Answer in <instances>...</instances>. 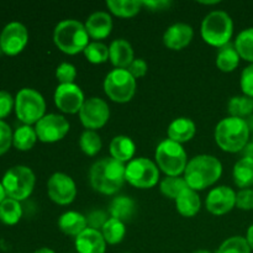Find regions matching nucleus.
<instances>
[{"label": "nucleus", "mask_w": 253, "mask_h": 253, "mask_svg": "<svg viewBox=\"0 0 253 253\" xmlns=\"http://www.w3.org/2000/svg\"><path fill=\"white\" fill-rule=\"evenodd\" d=\"M246 240H247V242H249V245H250V247H251V250L253 251V224L249 227V230H247Z\"/></svg>", "instance_id": "46"}, {"label": "nucleus", "mask_w": 253, "mask_h": 253, "mask_svg": "<svg viewBox=\"0 0 253 253\" xmlns=\"http://www.w3.org/2000/svg\"><path fill=\"white\" fill-rule=\"evenodd\" d=\"M250 125L245 119L229 116L215 128V141L222 151L236 153L244 150L250 140Z\"/></svg>", "instance_id": "3"}, {"label": "nucleus", "mask_w": 253, "mask_h": 253, "mask_svg": "<svg viewBox=\"0 0 253 253\" xmlns=\"http://www.w3.org/2000/svg\"><path fill=\"white\" fill-rule=\"evenodd\" d=\"M109 116H110V109H109L108 103L101 98H95V96L86 99L79 111L82 124L88 130L93 131L103 127L108 123Z\"/></svg>", "instance_id": "11"}, {"label": "nucleus", "mask_w": 253, "mask_h": 253, "mask_svg": "<svg viewBox=\"0 0 253 253\" xmlns=\"http://www.w3.org/2000/svg\"><path fill=\"white\" fill-rule=\"evenodd\" d=\"M37 133L30 125H22L16 128L12 137V143L19 151H29L35 146L37 141Z\"/></svg>", "instance_id": "30"}, {"label": "nucleus", "mask_w": 253, "mask_h": 253, "mask_svg": "<svg viewBox=\"0 0 253 253\" xmlns=\"http://www.w3.org/2000/svg\"><path fill=\"white\" fill-rule=\"evenodd\" d=\"M29 32L21 22H10L0 34V49L7 56H16L26 47Z\"/></svg>", "instance_id": "13"}, {"label": "nucleus", "mask_w": 253, "mask_h": 253, "mask_svg": "<svg viewBox=\"0 0 253 253\" xmlns=\"http://www.w3.org/2000/svg\"><path fill=\"white\" fill-rule=\"evenodd\" d=\"M148 66L146 63V61H143L142 58L133 59L132 63L130 64V67L127 68V71L130 72L131 76L135 79L141 78V77H145L146 73H147Z\"/></svg>", "instance_id": "44"}, {"label": "nucleus", "mask_w": 253, "mask_h": 253, "mask_svg": "<svg viewBox=\"0 0 253 253\" xmlns=\"http://www.w3.org/2000/svg\"><path fill=\"white\" fill-rule=\"evenodd\" d=\"M79 146L82 151L88 156H95L101 150V138L95 131L85 130L79 138Z\"/></svg>", "instance_id": "35"}, {"label": "nucleus", "mask_w": 253, "mask_h": 253, "mask_svg": "<svg viewBox=\"0 0 253 253\" xmlns=\"http://www.w3.org/2000/svg\"><path fill=\"white\" fill-rule=\"evenodd\" d=\"M188 184L185 182L184 178L182 177H167L161 182L160 189L162 192L163 195L170 198V199H177L178 195L183 192L184 189H187Z\"/></svg>", "instance_id": "34"}, {"label": "nucleus", "mask_w": 253, "mask_h": 253, "mask_svg": "<svg viewBox=\"0 0 253 253\" xmlns=\"http://www.w3.org/2000/svg\"><path fill=\"white\" fill-rule=\"evenodd\" d=\"M187 152L180 143L163 140L156 148V161L158 168L169 177H179L188 165Z\"/></svg>", "instance_id": "6"}, {"label": "nucleus", "mask_w": 253, "mask_h": 253, "mask_svg": "<svg viewBox=\"0 0 253 253\" xmlns=\"http://www.w3.org/2000/svg\"><path fill=\"white\" fill-rule=\"evenodd\" d=\"M109 59L116 68L127 69L135 59L130 42L124 39H118L111 42L109 46Z\"/></svg>", "instance_id": "20"}, {"label": "nucleus", "mask_w": 253, "mask_h": 253, "mask_svg": "<svg viewBox=\"0 0 253 253\" xmlns=\"http://www.w3.org/2000/svg\"><path fill=\"white\" fill-rule=\"evenodd\" d=\"M252 146H253V137H252Z\"/></svg>", "instance_id": "50"}, {"label": "nucleus", "mask_w": 253, "mask_h": 253, "mask_svg": "<svg viewBox=\"0 0 253 253\" xmlns=\"http://www.w3.org/2000/svg\"><path fill=\"white\" fill-rule=\"evenodd\" d=\"M236 207L241 210H253V190L241 189L236 193Z\"/></svg>", "instance_id": "41"}, {"label": "nucleus", "mask_w": 253, "mask_h": 253, "mask_svg": "<svg viewBox=\"0 0 253 253\" xmlns=\"http://www.w3.org/2000/svg\"><path fill=\"white\" fill-rule=\"evenodd\" d=\"M12 131L10 126L5 121L0 120V156L9 151L10 146L12 145Z\"/></svg>", "instance_id": "40"}, {"label": "nucleus", "mask_w": 253, "mask_h": 253, "mask_svg": "<svg viewBox=\"0 0 253 253\" xmlns=\"http://www.w3.org/2000/svg\"><path fill=\"white\" fill-rule=\"evenodd\" d=\"M252 250L246 237L232 236L220 245L216 253H251Z\"/></svg>", "instance_id": "37"}, {"label": "nucleus", "mask_w": 253, "mask_h": 253, "mask_svg": "<svg viewBox=\"0 0 253 253\" xmlns=\"http://www.w3.org/2000/svg\"><path fill=\"white\" fill-rule=\"evenodd\" d=\"M53 41L62 52L67 54H77L84 52L89 44V35L85 25L77 20H63L56 26Z\"/></svg>", "instance_id": "4"}, {"label": "nucleus", "mask_w": 253, "mask_h": 253, "mask_svg": "<svg viewBox=\"0 0 253 253\" xmlns=\"http://www.w3.org/2000/svg\"><path fill=\"white\" fill-rule=\"evenodd\" d=\"M136 146L135 142L128 136H116L110 142V155L114 160L121 163L130 162L132 161L135 155Z\"/></svg>", "instance_id": "24"}, {"label": "nucleus", "mask_w": 253, "mask_h": 253, "mask_svg": "<svg viewBox=\"0 0 253 253\" xmlns=\"http://www.w3.org/2000/svg\"><path fill=\"white\" fill-rule=\"evenodd\" d=\"M16 116L24 125L37 124L44 116L46 101L41 93L31 88H24L16 94L15 98Z\"/></svg>", "instance_id": "8"}, {"label": "nucleus", "mask_w": 253, "mask_h": 253, "mask_svg": "<svg viewBox=\"0 0 253 253\" xmlns=\"http://www.w3.org/2000/svg\"><path fill=\"white\" fill-rule=\"evenodd\" d=\"M22 216V208L20 202L6 198L0 204V220L5 225H15L20 221Z\"/></svg>", "instance_id": "31"}, {"label": "nucleus", "mask_w": 253, "mask_h": 253, "mask_svg": "<svg viewBox=\"0 0 253 253\" xmlns=\"http://www.w3.org/2000/svg\"><path fill=\"white\" fill-rule=\"evenodd\" d=\"M56 77L61 84L74 83V79L77 77L76 67L72 63H68V62H63V63L57 67Z\"/></svg>", "instance_id": "38"}, {"label": "nucleus", "mask_w": 253, "mask_h": 253, "mask_svg": "<svg viewBox=\"0 0 253 253\" xmlns=\"http://www.w3.org/2000/svg\"><path fill=\"white\" fill-rule=\"evenodd\" d=\"M240 85H241L244 95H247L253 99V63L247 66L242 71L241 78H240Z\"/></svg>", "instance_id": "39"}, {"label": "nucleus", "mask_w": 253, "mask_h": 253, "mask_svg": "<svg viewBox=\"0 0 253 253\" xmlns=\"http://www.w3.org/2000/svg\"><path fill=\"white\" fill-rule=\"evenodd\" d=\"M86 221H88V225L90 229L99 230L103 229L104 224L108 221V217H106L105 212L100 211V210H96V211L90 212V214L86 216Z\"/></svg>", "instance_id": "43"}, {"label": "nucleus", "mask_w": 253, "mask_h": 253, "mask_svg": "<svg viewBox=\"0 0 253 253\" xmlns=\"http://www.w3.org/2000/svg\"><path fill=\"white\" fill-rule=\"evenodd\" d=\"M106 5L113 14L120 17H132L140 12L143 6L138 0H108Z\"/></svg>", "instance_id": "28"}, {"label": "nucleus", "mask_w": 253, "mask_h": 253, "mask_svg": "<svg viewBox=\"0 0 253 253\" xmlns=\"http://www.w3.org/2000/svg\"><path fill=\"white\" fill-rule=\"evenodd\" d=\"M200 31L207 43L220 48L231 40L234 35V21L226 11L215 10L204 17Z\"/></svg>", "instance_id": "5"}, {"label": "nucleus", "mask_w": 253, "mask_h": 253, "mask_svg": "<svg viewBox=\"0 0 253 253\" xmlns=\"http://www.w3.org/2000/svg\"><path fill=\"white\" fill-rule=\"evenodd\" d=\"M125 170V163L119 162L113 157L103 158L90 168L89 178L91 187L101 194H115L126 180Z\"/></svg>", "instance_id": "1"}, {"label": "nucleus", "mask_w": 253, "mask_h": 253, "mask_svg": "<svg viewBox=\"0 0 253 253\" xmlns=\"http://www.w3.org/2000/svg\"><path fill=\"white\" fill-rule=\"evenodd\" d=\"M125 178L131 185L141 189L152 188L160 179V170L155 162L148 158H136L126 166Z\"/></svg>", "instance_id": "10"}, {"label": "nucleus", "mask_w": 253, "mask_h": 253, "mask_svg": "<svg viewBox=\"0 0 253 253\" xmlns=\"http://www.w3.org/2000/svg\"><path fill=\"white\" fill-rule=\"evenodd\" d=\"M34 253H56V252H54L53 250L48 249V247H43V249L37 250V251H35Z\"/></svg>", "instance_id": "48"}, {"label": "nucleus", "mask_w": 253, "mask_h": 253, "mask_svg": "<svg viewBox=\"0 0 253 253\" xmlns=\"http://www.w3.org/2000/svg\"><path fill=\"white\" fill-rule=\"evenodd\" d=\"M230 116L244 119L253 113V99L247 95H236L227 104Z\"/></svg>", "instance_id": "33"}, {"label": "nucleus", "mask_w": 253, "mask_h": 253, "mask_svg": "<svg viewBox=\"0 0 253 253\" xmlns=\"http://www.w3.org/2000/svg\"><path fill=\"white\" fill-rule=\"evenodd\" d=\"M76 249L78 253H105L106 241L99 230L86 227L76 237Z\"/></svg>", "instance_id": "18"}, {"label": "nucleus", "mask_w": 253, "mask_h": 253, "mask_svg": "<svg viewBox=\"0 0 253 253\" xmlns=\"http://www.w3.org/2000/svg\"><path fill=\"white\" fill-rule=\"evenodd\" d=\"M240 59H241V57H240L239 52L235 47V43L229 42L225 46L220 47L219 51H217L216 66L221 72L229 73V72L235 71L239 67Z\"/></svg>", "instance_id": "26"}, {"label": "nucleus", "mask_w": 253, "mask_h": 253, "mask_svg": "<svg viewBox=\"0 0 253 253\" xmlns=\"http://www.w3.org/2000/svg\"><path fill=\"white\" fill-rule=\"evenodd\" d=\"M109 211L114 219H118L123 222L128 221L135 214V202L131 198L121 195L111 202Z\"/></svg>", "instance_id": "27"}, {"label": "nucleus", "mask_w": 253, "mask_h": 253, "mask_svg": "<svg viewBox=\"0 0 253 253\" xmlns=\"http://www.w3.org/2000/svg\"><path fill=\"white\" fill-rule=\"evenodd\" d=\"M126 253H130V252H126Z\"/></svg>", "instance_id": "51"}, {"label": "nucleus", "mask_w": 253, "mask_h": 253, "mask_svg": "<svg viewBox=\"0 0 253 253\" xmlns=\"http://www.w3.org/2000/svg\"><path fill=\"white\" fill-rule=\"evenodd\" d=\"M194 31L190 25L184 22H177L166 30L163 35V42L170 49L179 51L192 42Z\"/></svg>", "instance_id": "17"}, {"label": "nucleus", "mask_w": 253, "mask_h": 253, "mask_svg": "<svg viewBox=\"0 0 253 253\" xmlns=\"http://www.w3.org/2000/svg\"><path fill=\"white\" fill-rule=\"evenodd\" d=\"M85 29L88 31L89 37H91V39H106L113 30V19L105 11L93 12L86 20Z\"/></svg>", "instance_id": "19"}, {"label": "nucleus", "mask_w": 253, "mask_h": 253, "mask_svg": "<svg viewBox=\"0 0 253 253\" xmlns=\"http://www.w3.org/2000/svg\"><path fill=\"white\" fill-rule=\"evenodd\" d=\"M234 43L240 57L250 63H253V27L242 30L237 35Z\"/></svg>", "instance_id": "32"}, {"label": "nucleus", "mask_w": 253, "mask_h": 253, "mask_svg": "<svg viewBox=\"0 0 253 253\" xmlns=\"http://www.w3.org/2000/svg\"><path fill=\"white\" fill-rule=\"evenodd\" d=\"M172 2L168 0H157V1H142L143 6H147L151 10H163L169 7Z\"/></svg>", "instance_id": "45"}, {"label": "nucleus", "mask_w": 253, "mask_h": 253, "mask_svg": "<svg viewBox=\"0 0 253 253\" xmlns=\"http://www.w3.org/2000/svg\"><path fill=\"white\" fill-rule=\"evenodd\" d=\"M84 94L77 84H59L54 91V104L66 114L79 113L83 106Z\"/></svg>", "instance_id": "15"}, {"label": "nucleus", "mask_w": 253, "mask_h": 253, "mask_svg": "<svg viewBox=\"0 0 253 253\" xmlns=\"http://www.w3.org/2000/svg\"><path fill=\"white\" fill-rule=\"evenodd\" d=\"M175 205H177V210L180 215L185 217H193L199 212L202 202H200L198 193L188 187L178 195L175 199Z\"/></svg>", "instance_id": "22"}, {"label": "nucleus", "mask_w": 253, "mask_h": 253, "mask_svg": "<svg viewBox=\"0 0 253 253\" xmlns=\"http://www.w3.org/2000/svg\"><path fill=\"white\" fill-rule=\"evenodd\" d=\"M58 227L66 235L77 237L88 227V221H86V217L81 212L67 211L59 217Z\"/></svg>", "instance_id": "23"}, {"label": "nucleus", "mask_w": 253, "mask_h": 253, "mask_svg": "<svg viewBox=\"0 0 253 253\" xmlns=\"http://www.w3.org/2000/svg\"><path fill=\"white\" fill-rule=\"evenodd\" d=\"M205 204L211 214L224 215L236 207V193L232 188L220 185L210 190Z\"/></svg>", "instance_id": "16"}, {"label": "nucleus", "mask_w": 253, "mask_h": 253, "mask_svg": "<svg viewBox=\"0 0 253 253\" xmlns=\"http://www.w3.org/2000/svg\"><path fill=\"white\" fill-rule=\"evenodd\" d=\"M15 105V101L12 99L11 94L7 91L1 90L0 91V120L6 118L10 113H11L12 108Z\"/></svg>", "instance_id": "42"}, {"label": "nucleus", "mask_w": 253, "mask_h": 253, "mask_svg": "<svg viewBox=\"0 0 253 253\" xmlns=\"http://www.w3.org/2000/svg\"><path fill=\"white\" fill-rule=\"evenodd\" d=\"M35 131L40 141L53 143L64 138V136L68 133L69 123L64 116L58 114H48L36 124Z\"/></svg>", "instance_id": "12"}, {"label": "nucleus", "mask_w": 253, "mask_h": 253, "mask_svg": "<svg viewBox=\"0 0 253 253\" xmlns=\"http://www.w3.org/2000/svg\"><path fill=\"white\" fill-rule=\"evenodd\" d=\"M35 173L26 166H15L2 177V187L7 198L21 202L31 195L35 188Z\"/></svg>", "instance_id": "7"}, {"label": "nucleus", "mask_w": 253, "mask_h": 253, "mask_svg": "<svg viewBox=\"0 0 253 253\" xmlns=\"http://www.w3.org/2000/svg\"><path fill=\"white\" fill-rule=\"evenodd\" d=\"M101 234H103V237L106 241V244H120L126 234L125 222L120 221V220L118 219H114V217H110V219H108V221L104 224L103 229H101Z\"/></svg>", "instance_id": "29"}, {"label": "nucleus", "mask_w": 253, "mask_h": 253, "mask_svg": "<svg viewBox=\"0 0 253 253\" xmlns=\"http://www.w3.org/2000/svg\"><path fill=\"white\" fill-rule=\"evenodd\" d=\"M104 90L113 101L127 103L136 93V79L127 69L115 68L105 77Z\"/></svg>", "instance_id": "9"}, {"label": "nucleus", "mask_w": 253, "mask_h": 253, "mask_svg": "<svg viewBox=\"0 0 253 253\" xmlns=\"http://www.w3.org/2000/svg\"><path fill=\"white\" fill-rule=\"evenodd\" d=\"M5 199H6V193H5V189L4 187H2V184L0 183V204H1Z\"/></svg>", "instance_id": "47"}, {"label": "nucleus", "mask_w": 253, "mask_h": 253, "mask_svg": "<svg viewBox=\"0 0 253 253\" xmlns=\"http://www.w3.org/2000/svg\"><path fill=\"white\" fill-rule=\"evenodd\" d=\"M195 132H197V127H195L194 121L188 118L175 119L170 123L167 130L168 138L180 145L192 140Z\"/></svg>", "instance_id": "21"}, {"label": "nucleus", "mask_w": 253, "mask_h": 253, "mask_svg": "<svg viewBox=\"0 0 253 253\" xmlns=\"http://www.w3.org/2000/svg\"><path fill=\"white\" fill-rule=\"evenodd\" d=\"M193 253H212V252L207 251V250H198V251H194Z\"/></svg>", "instance_id": "49"}, {"label": "nucleus", "mask_w": 253, "mask_h": 253, "mask_svg": "<svg viewBox=\"0 0 253 253\" xmlns=\"http://www.w3.org/2000/svg\"><path fill=\"white\" fill-rule=\"evenodd\" d=\"M222 174V165L211 155H199L188 162L184 179L193 190H203L219 180Z\"/></svg>", "instance_id": "2"}, {"label": "nucleus", "mask_w": 253, "mask_h": 253, "mask_svg": "<svg viewBox=\"0 0 253 253\" xmlns=\"http://www.w3.org/2000/svg\"><path fill=\"white\" fill-rule=\"evenodd\" d=\"M235 184L242 189H249L253 185V158L246 157L237 161L232 170Z\"/></svg>", "instance_id": "25"}, {"label": "nucleus", "mask_w": 253, "mask_h": 253, "mask_svg": "<svg viewBox=\"0 0 253 253\" xmlns=\"http://www.w3.org/2000/svg\"><path fill=\"white\" fill-rule=\"evenodd\" d=\"M84 56L86 57L90 63L100 64L108 61L109 58V47L99 41L89 42L86 48L84 49Z\"/></svg>", "instance_id": "36"}, {"label": "nucleus", "mask_w": 253, "mask_h": 253, "mask_svg": "<svg viewBox=\"0 0 253 253\" xmlns=\"http://www.w3.org/2000/svg\"><path fill=\"white\" fill-rule=\"evenodd\" d=\"M47 192L56 204L68 205L76 199L77 187L72 177L66 173L57 172L47 182Z\"/></svg>", "instance_id": "14"}]
</instances>
